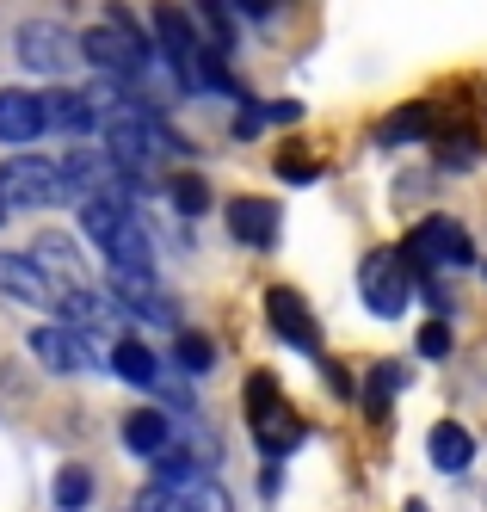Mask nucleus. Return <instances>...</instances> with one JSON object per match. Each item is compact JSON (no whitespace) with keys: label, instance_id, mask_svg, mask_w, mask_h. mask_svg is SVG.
<instances>
[{"label":"nucleus","instance_id":"obj_1","mask_svg":"<svg viewBox=\"0 0 487 512\" xmlns=\"http://www.w3.org/2000/svg\"><path fill=\"white\" fill-rule=\"evenodd\" d=\"M81 235L105 253L111 272H155V241L136 223L124 198H87L81 204Z\"/></svg>","mask_w":487,"mask_h":512},{"label":"nucleus","instance_id":"obj_2","mask_svg":"<svg viewBox=\"0 0 487 512\" xmlns=\"http://www.w3.org/2000/svg\"><path fill=\"white\" fill-rule=\"evenodd\" d=\"M401 253H407V266H414L420 284L432 272H463V266H475V241H469V229L457 223V216H420Z\"/></svg>","mask_w":487,"mask_h":512},{"label":"nucleus","instance_id":"obj_3","mask_svg":"<svg viewBox=\"0 0 487 512\" xmlns=\"http://www.w3.org/2000/svg\"><path fill=\"white\" fill-rule=\"evenodd\" d=\"M148 25H155V44H161V56L173 62V75L185 81V93H204V56H210V44H204L198 19L185 13L179 0H155Z\"/></svg>","mask_w":487,"mask_h":512},{"label":"nucleus","instance_id":"obj_4","mask_svg":"<svg viewBox=\"0 0 487 512\" xmlns=\"http://www.w3.org/2000/svg\"><path fill=\"white\" fill-rule=\"evenodd\" d=\"M414 272H407V253L401 247H377V253H364V266H358V297L370 315H383L395 321L407 303H414Z\"/></svg>","mask_w":487,"mask_h":512},{"label":"nucleus","instance_id":"obj_5","mask_svg":"<svg viewBox=\"0 0 487 512\" xmlns=\"http://www.w3.org/2000/svg\"><path fill=\"white\" fill-rule=\"evenodd\" d=\"M247 426H253V438H259V451H266V457L290 451L296 438H303V426H296V414L284 408V389H278L272 371H253L247 377Z\"/></svg>","mask_w":487,"mask_h":512},{"label":"nucleus","instance_id":"obj_6","mask_svg":"<svg viewBox=\"0 0 487 512\" xmlns=\"http://www.w3.org/2000/svg\"><path fill=\"white\" fill-rule=\"evenodd\" d=\"M148 44L142 31H118V25H93V31H81V56L99 68V75H111V81H136L142 68H148Z\"/></svg>","mask_w":487,"mask_h":512},{"label":"nucleus","instance_id":"obj_7","mask_svg":"<svg viewBox=\"0 0 487 512\" xmlns=\"http://www.w3.org/2000/svg\"><path fill=\"white\" fill-rule=\"evenodd\" d=\"M0 198L19 204V210H50L62 204V167L44 155H7L0 167Z\"/></svg>","mask_w":487,"mask_h":512},{"label":"nucleus","instance_id":"obj_8","mask_svg":"<svg viewBox=\"0 0 487 512\" xmlns=\"http://www.w3.org/2000/svg\"><path fill=\"white\" fill-rule=\"evenodd\" d=\"M266 321H272V334L284 340V346H296V352H321V321H315V309L296 297L290 284H272L266 290Z\"/></svg>","mask_w":487,"mask_h":512},{"label":"nucleus","instance_id":"obj_9","mask_svg":"<svg viewBox=\"0 0 487 512\" xmlns=\"http://www.w3.org/2000/svg\"><path fill=\"white\" fill-rule=\"evenodd\" d=\"M0 297L25 303V309H56L62 303V284L31 260V253H0Z\"/></svg>","mask_w":487,"mask_h":512},{"label":"nucleus","instance_id":"obj_10","mask_svg":"<svg viewBox=\"0 0 487 512\" xmlns=\"http://www.w3.org/2000/svg\"><path fill=\"white\" fill-rule=\"evenodd\" d=\"M31 358L44 364V371H56V377H74V371H93V364H99L87 334H74V327H62V321L31 327Z\"/></svg>","mask_w":487,"mask_h":512},{"label":"nucleus","instance_id":"obj_11","mask_svg":"<svg viewBox=\"0 0 487 512\" xmlns=\"http://www.w3.org/2000/svg\"><path fill=\"white\" fill-rule=\"evenodd\" d=\"M74 56H81V38H68L62 25H50V19L19 25V62L37 68V75H62Z\"/></svg>","mask_w":487,"mask_h":512},{"label":"nucleus","instance_id":"obj_12","mask_svg":"<svg viewBox=\"0 0 487 512\" xmlns=\"http://www.w3.org/2000/svg\"><path fill=\"white\" fill-rule=\"evenodd\" d=\"M50 130V105L25 93V87H0V142L7 149H25V142H37Z\"/></svg>","mask_w":487,"mask_h":512},{"label":"nucleus","instance_id":"obj_13","mask_svg":"<svg viewBox=\"0 0 487 512\" xmlns=\"http://www.w3.org/2000/svg\"><path fill=\"white\" fill-rule=\"evenodd\" d=\"M105 297L118 303V309H130V315H142V321H161V327H173V303L161 297L155 272H111Z\"/></svg>","mask_w":487,"mask_h":512},{"label":"nucleus","instance_id":"obj_14","mask_svg":"<svg viewBox=\"0 0 487 512\" xmlns=\"http://www.w3.org/2000/svg\"><path fill=\"white\" fill-rule=\"evenodd\" d=\"M229 235L241 241V247H272L278 241V229H284V210L272 204V198H229Z\"/></svg>","mask_w":487,"mask_h":512},{"label":"nucleus","instance_id":"obj_15","mask_svg":"<svg viewBox=\"0 0 487 512\" xmlns=\"http://www.w3.org/2000/svg\"><path fill=\"white\" fill-rule=\"evenodd\" d=\"M124 451L142 463H161L167 451H179V432L161 408H136V414H124Z\"/></svg>","mask_w":487,"mask_h":512},{"label":"nucleus","instance_id":"obj_16","mask_svg":"<svg viewBox=\"0 0 487 512\" xmlns=\"http://www.w3.org/2000/svg\"><path fill=\"white\" fill-rule=\"evenodd\" d=\"M426 457H432V469H444V475H463V469L475 463V432H469L463 420H438V426L426 432Z\"/></svg>","mask_w":487,"mask_h":512},{"label":"nucleus","instance_id":"obj_17","mask_svg":"<svg viewBox=\"0 0 487 512\" xmlns=\"http://www.w3.org/2000/svg\"><path fill=\"white\" fill-rule=\"evenodd\" d=\"M56 315H62V327H74V334H105V327H118V303L99 297V290H62Z\"/></svg>","mask_w":487,"mask_h":512},{"label":"nucleus","instance_id":"obj_18","mask_svg":"<svg viewBox=\"0 0 487 512\" xmlns=\"http://www.w3.org/2000/svg\"><path fill=\"white\" fill-rule=\"evenodd\" d=\"M377 149H401V142H420V136H432V105L426 99H407V105H395L389 118H377Z\"/></svg>","mask_w":487,"mask_h":512},{"label":"nucleus","instance_id":"obj_19","mask_svg":"<svg viewBox=\"0 0 487 512\" xmlns=\"http://www.w3.org/2000/svg\"><path fill=\"white\" fill-rule=\"evenodd\" d=\"M105 364H111V371H118L130 389H161V358L148 352L136 334H124L118 346H111V358H105Z\"/></svg>","mask_w":487,"mask_h":512},{"label":"nucleus","instance_id":"obj_20","mask_svg":"<svg viewBox=\"0 0 487 512\" xmlns=\"http://www.w3.org/2000/svg\"><path fill=\"white\" fill-rule=\"evenodd\" d=\"M50 105V124L62 130V136H93L105 118H99V105L87 99V93H74V87H62V93H50L44 99Z\"/></svg>","mask_w":487,"mask_h":512},{"label":"nucleus","instance_id":"obj_21","mask_svg":"<svg viewBox=\"0 0 487 512\" xmlns=\"http://www.w3.org/2000/svg\"><path fill=\"white\" fill-rule=\"evenodd\" d=\"M31 260L44 266V272H50L62 290H93V278H87V266H81V253H74L68 241H56V235H50V241H37V253H31Z\"/></svg>","mask_w":487,"mask_h":512},{"label":"nucleus","instance_id":"obj_22","mask_svg":"<svg viewBox=\"0 0 487 512\" xmlns=\"http://www.w3.org/2000/svg\"><path fill=\"white\" fill-rule=\"evenodd\" d=\"M192 19H198L204 44H210L216 56H229V50L241 44V31H235V7H229V0H192Z\"/></svg>","mask_w":487,"mask_h":512},{"label":"nucleus","instance_id":"obj_23","mask_svg":"<svg viewBox=\"0 0 487 512\" xmlns=\"http://www.w3.org/2000/svg\"><path fill=\"white\" fill-rule=\"evenodd\" d=\"M364 383H370V389H364V414H370V420H383V414H389V401H395L401 383H407V371H401V364H377V371H370Z\"/></svg>","mask_w":487,"mask_h":512},{"label":"nucleus","instance_id":"obj_24","mask_svg":"<svg viewBox=\"0 0 487 512\" xmlns=\"http://www.w3.org/2000/svg\"><path fill=\"white\" fill-rule=\"evenodd\" d=\"M56 512H87V500H93V469H81V463H68V469H56Z\"/></svg>","mask_w":487,"mask_h":512},{"label":"nucleus","instance_id":"obj_25","mask_svg":"<svg viewBox=\"0 0 487 512\" xmlns=\"http://www.w3.org/2000/svg\"><path fill=\"white\" fill-rule=\"evenodd\" d=\"M173 204H179V216H204L210 210V186H204V179L198 173H185V179H173Z\"/></svg>","mask_w":487,"mask_h":512},{"label":"nucleus","instance_id":"obj_26","mask_svg":"<svg viewBox=\"0 0 487 512\" xmlns=\"http://www.w3.org/2000/svg\"><path fill=\"white\" fill-rule=\"evenodd\" d=\"M173 352H179V364H185L192 377H204L210 364H216V346H210L204 334H179V340H173Z\"/></svg>","mask_w":487,"mask_h":512},{"label":"nucleus","instance_id":"obj_27","mask_svg":"<svg viewBox=\"0 0 487 512\" xmlns=\"http://www.w3.org/2000/svg\"><path fill=\"white\" fill-rule=\"evenodd\" d=\"M278 179H296V186H315L321 179V161H309V155H296V149H278Z\"/></svg>","mask_w":487,"mask_h":512},{"label":"nucleus","instance_id":"obj_28","mask_svg":"<svg viewBox=\"0 0 487 512\" xmlns=\"http://www.w3.org/2000/svg\"><path fill=\"white\" fill-rule=\"evenodd\" d=\"M414 346H420V358H432V364H438V358H451V321H426Z\"/></svg>","mask_w":487,"mask_h":512},{"label":"nucleus","instance_id":"obj_29","mask_svg":"<svg viewBox=\"0 0 487 512\" xmlns=\"http://www.w3.org/2000/svg\"><path fill=\"white\" fill-rule=\"evenodd\" d=\"M321 371H327V389L340 395V401H352V395H358V383H352V371H346L340 358H333V364H321Z\"/></svg>","mask_w":487,"mask_h":512},{"label":"nucleus","instance_id":"obj_30","mask_svg":"<svg viewBox=\"0 0 487 512\" xmlns=\"http://www.w3.org/2000/svg\"><path fill=\"white\" fill-rule=\"evenodd\" d=\"M229 7H241V13H253V19H272V0H229Z\"/></svg>","mask_w":487,"mask_h":512},{"label":"nucleus","instance_id":"obj_31","mask_svg":"<svg viewBox=\"0 0 487 512\" xmlns=\"http://www.w3.org/2000/svg\"><path fill=\"white\" fill-rule=\"evenodd\" d=\"M401 512H432V506H426V500H407V506H401Z\"/></svg>","mask_w":487,"mask_h":512},{"label":"nucleus","instance_id":"obj_32","mask_svg":"<svg viewBox=\"0 0 487 512\" xmlns=\"http://www.w3.org/2000/svg\"><path fill=\"white\" fill-rule=\"evenodd\" d=\"M0 223H7V198H0Z\"/></svg>","mask_w":487,"mask_h":512},{"label":"nucleus","instance_id":"obj_33","mask_svg":"<svg viewBox=\"0 0 487 512\" xmlns=\"http://www.w3.org/2000/svg\"><path fill=\"white\" fill-rule=\"evenodd\" d=\"M481 272H487V266H481Z\"/></svg>","mask_w":487,"mask_h":512}]
</instances>
